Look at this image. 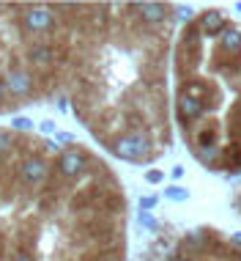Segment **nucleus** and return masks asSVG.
I'll use <instances>...</instances> for the list:
<instances>
[{
	"label": "nucleus",
	"instance_id": "0eeeda50",
	"mask_svg": "<svg viewBox=\"0 0 241 261\" xmlns=\"http://www.w3.org/2000/svg\"><path fill=\"white\" fill-rule=\"evenodd\" d=\"M195 154L205 165H214V160L219 157V146H203V149H195Z\"/></svg>",
	"mask_w": 241,
	"mask_h": 261
},
{
	"label": "nucleus",
	"instance_id": "7ed1b4c3",
	"mask_svg": "<svg viewBox=\"0 0 241 261\" xmlns=\"http://www.w3.org/2000/svg\"><path fill=\"white\" fill-rule=\"evenodd\" d=\"M203 116V102L197 99H189V96H178V118L189 126V121Z\"/></svg>",
	"mask_w": 241,
	"mask_h": 261
},
{
	"label": "nucleus",
	"instance_id": "20e7f679",
	"mask_svg": "<svg viewBox=\"0 0 241 261\" xmlns=\"http://www.w3.org/2000/svg\"><path fill=\"white\" fill-rule=\"evenodd\" d=\"M222 14L219 11H205L200 17V22H197V28H200V33H208V36H214V33L222 31Z\"/></svg>",
	"mask_w": 241,
	"mask_h": 261
},
{
	"label": "nucleus",
	"instance_id": "6e6552de",
	"mask_svg": "<svg viewBox=\"0 0 241 261\" xmlns=\"http://www.w3.org/2000/svg\"><path fill=\"white\" fill-rule=\"evenodd\" d=\"M167 198H173V201H187L189 193H187V190H181V187H170V190H167Z\"/></svg>",
	"mask_w": 241,
	"mask_h": 261
},
{
	"label": "nucleus",
	"instance_id": "9d476101",
	"mask_svg": "<svg viewBox=\"0 0 241 261\" xmlns=\"http://www.w3.org/2000/svg\"><path fill=\"white\" fill-rule=\"evenodd\" d=\"M159 179H162L159 171H151V173H148V181H159Z\"/></svg>",
	"mask_w": 241,
	"mask_h": 261
},
{
	"label": "nucleus",
	"instance_id": "f03ea898",
	"mask_svg": "<svg viewBox=\"0 0 241 261\" xmlns=\"http://www.w3.org/2000/svg\"><path fill=\"white\" fill-rule=\"evenodd\" d=\"M61 94V3H0V116Z\"/></svg>",
	"mask_w": 241,
	"mask_h": 261
},
{
	"label": "nucleus",
	"instance_id": "423d86ee",
	"mask_svg": "<svg viewBox=\"0 0 241 261\" xmlns=\"http://www.w3.org/2000/svg\"><path fill=\"white\" fill-rule=\"evenodd\" d=\"M205 94H208V86L200 80H187L181 88V96H189V99H197V102H203Z\"/></svg>",
	"mask_w": 241,
	"mask_h": 261
},
{
	"label": "nucleus",
	"instance_id": "f8f14e48",
	"mask_svg": "<svg viewBox=\"0 0 241 261\" xmlns=\"http://www.w3.org/2000/svg\"><path fill=\"white\" fill-rule=\"evenodd\" d=\"M181 261H184V258H181Z\"/></svg>",
	"mask_w": 241,
	"mask_h": 261
},
{
	"label": "nucleus",
	"instance_id": "f257e3e1",
	"mask_svg": "<svg viewBox=\"0 0 241 261\" xmlns=\"http://www.w3.org/2000/svg\"><path fill=\"white\" fill-rule=\"evenodd\" d=\"M118 179L72 135L0 126V261H124Z\"/></svg>",
	"mask_w": 241,
	"mask_h": 261
},
{
	"label": "nucleus",
	"instance_id": "39448f33",
	"mask_svg": "<svg viewBox=\"0 0 241 261\" xmlns=\"http://www.w3.org/2000/svg\"><path fill=\"white\" fill-rule=\"evenodd\" d=\"M219 39H222V50L241 53V33L236 28H222V31H219Z\"/></svg>",
	"mask_w": 241,
	"mask_h": 261
},
{
	"label": "nucleus",
	"instance_id": "9b49d317",
	"mask_svg": "<svg viewBox=\"0 0 241 261\" xmlns=\"http://www.w3.org/2000/svg\"><path fill=\"white\" fill-rule=\"evenodd\" d=\"M233 245H241V234H233Z\"/></svg>",
	"mask_w": 241,
	"mask_h": 261
},
{
	"label": "nucleus",
	"instance_id": "1a4fd4ad",
	"mask_svg": "<svg viewBox=\"0 0 241 261\" xmlns=\"http://www.w3.org/2000/svg\"><path fill=\"white\" fill-rule=\"evenodd\" d=\"M178 17L181 19H192V11H189L187 6H178Z\"/></svg>",
	"mask_w": 241,
	"mask_h": 261
}]
</instances>
